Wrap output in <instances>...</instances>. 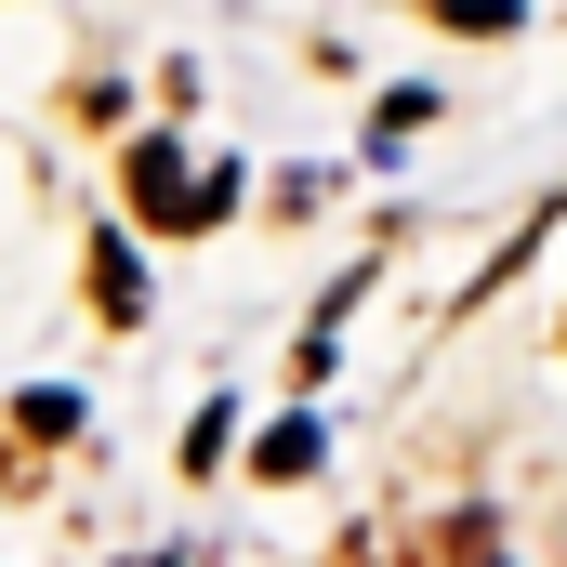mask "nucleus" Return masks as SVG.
Here are the masks:
<instances>
[{
  "label": "nucleus",
  "instance_id": "f257e3e1",
  "mask_svg": "<svg viewBox=\"0 0 567 567\" xmlns=\"http://www.w3.org/2000/svg\"><path fill=\"white\" fill-rule=\"evenodd\" d=\"M133 212L158 238H198V225L238 212V172L225 158H185V145H133Z\"/></svg>",
  "mask_w": 567,
  "mask_h": 567
},
{
  "label": "nucleus",
  "instance_id": "f03ea898",
  "mask_svg": "<svg viewBox=\"0 0 567 567\" xmlns=\"http://www.w3.org/2000/svg\"><path fill=\"white\" fill-rule=\"evenodd\" d=\"M80 278H93V317H106V330H133V317H145V278H133V251H120V238H93V265H80Z\"/></svg>",
  "mask_w": 567,
  "mask_h": 567
},
{
  "label": "nucleus",
  "instance_id": "7ed1b4c3",
  "mask_svg": "<svg viewBox=\"0 0 567 567\" xmlns=\"http://www.w3.org/2000/svg\"><path fill=\"white\" fill-rule=\"evenodd\" d=\"M435 567H502L488 555V515H449V528H435Z\"/></svg>",
  "mask_w": 567,
  "mask_h": 567
},
{
  "label": "nucleus",
  "instance_id": "20e7f679",
  "mask_svg": "<svg viewBox=\"0 0 567 567\" xmlns=\"http://www.w3.org/2000/svg\"><path fill=\"white\" fill-rule=\"evenodd\" d=\"M435 27H475V40H502V27H515V0H423Z\"/></svg>",
  "mask_w": 567,
  "mask_h": 567
},
{
  "label": "nucleus",
  "instance_id": "39448f33",
  "mask_svg": "<svg viewBox=\"0 0 567 567\" xmlns=\"http://www.w3.org/2000/svg\"><path fill=\"white\" fill-rule=\"evenodd\" d=\"M265 475H317V423H278V435H265Z\"/></svg>",
  "mask_w": 567,
  "mask_h": 567
},
{
  "label": "nucleus",
  "instance_id": "423d86ee",
  "mask_svg": "<svg viewBox=\"0 0 567 567\" xmlns=\"http://www.w3.org/2000/svg\"><path fill=\"white\" fill-rule=\"evenodd\" d=\"M343 567H370V555H343Z\"/></svg>",
  "mask_w": 567,
  "mask_h": 567
}]
</instances>
